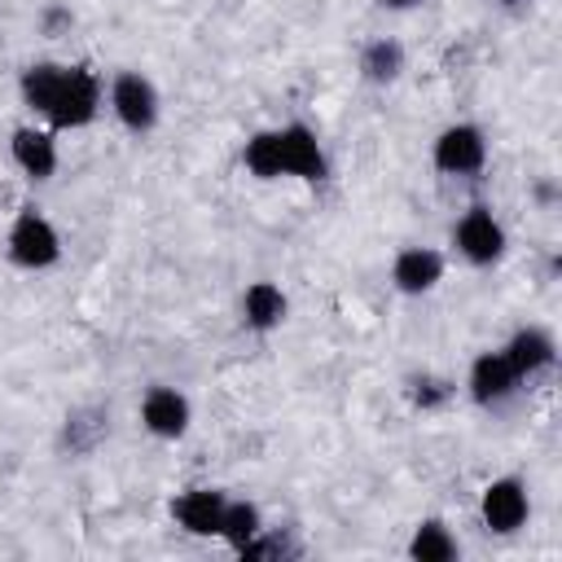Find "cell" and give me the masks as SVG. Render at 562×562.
Returning <instances> with one entry per match:
<instances>
[{
	"mask_svg": "<svg viewBox=\"0 0 562 562\" xmlns=\"http://www.w3.org/2000/svg\"><path fill=\"white\" fill-rule=\"evenodd\" d=\"M505 4H514V0H505Z\"/></svg>",
	"mask_w": 562,
	"mask_h": 562,
	"instance_id": "21",
	"label": "cell"
},
{
	"mask_svg": "<svg viewBox=\"0 0 562 562\" xmlns=\"http://www.w3.org/2000/svg\"><path fill=\"white\" fill-rule=\"evenodd\" d=\"M285 312H290V299L281 294V285H272V281L246 285V294H241V321H246L250 329L268 334V329H277V325L285 321Z\"/></svg>",
	"mask_w": 562,
	"mask_h": 562,
	"instance_id": "14",
	"label": "cell"
},
{
	"mask_svg": "<svg viewBox=\"0 0 562 562\" xmlns=\"http://www.w3.org/2000/svg\"><path fill=\"white\" fill-rule=\"evenodd\" d=\"M391 281H395V290H404V294H426V290H435V285L443 281V255L430 250V246H408V250L395 255Z\"/></svg>",
	"mask_w": 562,
	"mask_h": 562,
	"instance_id": "9",
	"label": "cell"
},
{
	"mask_svg": "<svg viewBox=\"0 0 562 562\" xmlns=\"http://www.w3.org/2000/svg\"><path fill=\"white\" fill-rule=\"evenodd\" d=\"M22 101L40 110L53 127H83L97 119L101 105V83L83 66H57V61H35L22 70Z\"/></svg>",
	"mask_w": 562,
	"mask_h": 562,
	"instance_id": "1",
	"label": "cell"
},
{
	"mask_svg": "<svg viewBox=\"0 0 562 562\" xmlns=\"http://www.w3.org/2000/svg\"><path fill=\"white\" fill-rule=\"evenodd\" d=\"M277 158H281V176H299V180H325L329 176L325 149L307 123L277 127Z\"/></svg>",
	"mask_w": 562,
	"mask_h": 562,
	"instance_id": "5",
	"label": "cell"
},
{
	"mask_svg": "<svg viewBox=\"0 0 562 562\" xmlns=\"http://www.w3.org/2000/svg\"><path fill=\"white\" fill-rule=\"evenodd\" d=\"M400 70H404V48L395 44V40H369L364 44V53H360V75L369 79V83H391V79H400Z\"/></svg>",
	"mask_w": 562,
	"mask_h": 562,
	"instance_id": "15",
	"label": "cell"
},
{
	"mask_svg": "<svg viewBox=\"0 0 562 562\" xmlns=\"http://www.w3.org/2000/svg\"><path fill=\"white\" fill-rule=\"evenodd\" d=\"M435 167L443 176H474L483 162H487V140L474 123H452L435 136Z\"/></svg>",
	"mask_w": 562,
	"mask_h": 562,
	"instance_id": "4",
	"label": "cell"
},
{
	"mask_svg": "<svg viewBox=\"0 0 562 562\" xmlns=\"http://www.w3.org/2000/svg\"><path fill=\"white\" fill-rule=\"evenodd\" d=\"M479 509H483V527H487V531H496V536L518 531V527L527 522V509H531V501H527V483L514 479V474L492 479V483L483 487Z\"/></svg>",
	"mask_w": 562,
	"mask_h": 562,
	"instance_id": "7",
	"label": "cell"
},
{
	"mask_svg": "<svg viewBox=\"0 0 562 562\" xmlns=\"http://www.w3.org/2000/svg\"><path fill=\"white\" fill-rule=\"evenodd\" d=\"M413 404H422V408H435V404H443L448 400V386L443 382H435V378H413Z\"/></svg>",
	"mask_w": 562,
	"mask_h": 562,
	"instance_id": "19",
	"label": "cell"
},
{
	"mask_svg": "<svg viewBox=\"0 0 562 562\" xmlns=\"http://www.w3.org/2000/svg\"><path fill=\"white\" fill-rule=\"evenodd\" d=\"M140 422L158 439H180L189 430V400L176 386H149L140 400Z\"/></svg>",
	"mask_w": 562,
	"mask_h": 562,
	"instance_id": "8",
	"label": "cell"
},
{
	"mask_svg": "<svg viewBox=\"0 0 562 562\" xmlns=\"http://www.w3.org/2000/svg\"><path fill=\"white\" fill-rule=\"evenodd\" d=\"M378 4H382V9H413L417 0H378Z\"/></svg>",
	"mask_w": 562,
	"mask_h": 562,
	"instance_id": "20",
	"label": "cell"
},
{
	"mask_svg": "<svg viewBox=\"0 0 562 562\" xmlns=\"http://www.w3.org/2000/svg\"><path fill=\"white\" fill-rule=\"evenodd\" d=\"M408 558H417V562H452L457 558V540L439 518H426L408 540Z\"/></svg>",
	"mask_w": 562,
	"mask_h": 562,
	"instance_id": "16",
	"label": "cell"
},
{
	"mask_svg": "<svg viewBox=\"0 0 562 562\" xmlns=\"http://www.w3.org/2000/svg\"><path fill=\"white\" fill-rule=\"evenodd\" d=\"M505 360H509V369L518 373V378H531V373H540V369H549L553 364V356H558V347H553V338L544 334V329H536V325H527V329H518L505 347Z\"/></svg>",
	"mask_w": 562,
	"mask_h": 562,
	"instance_id": "13",
	"label": "cell"
},
{
	"mask_svg": "<svg viewBox=\"0 0 562 562\" xmlns=\"http://www.w3.org/2000/svg\"><path fill=\"white\" fill-rule=\"evenodd\" d=\"M224 505H228L224 492H215V487H193V492H184V496L171 501V514H176V522H180L189 536H220Z\"/></svg>",
	"mask_w": 562,
	"mask_h": 562,
	"instance_id": "10",
	"label": "cell"
},
{
	"mask_svg": "<svg viewBox=\"0 0 562 562\" xmlns=\"http://www.w3.org/2000/svg\"><path fill=\"white\" fill-rule=\"evenodd\" d=\"M255 531H263L259 509H255L250 501H228V505H224V518H220V536H224L233 549H241Z\"/></svg>",
	"mask_w": 562,
	"mask_h": 562,
	"instance_id": "18",
	"label": "cell"
},
{
	"mask_svg": "<svg viewBox=\"0 0 562 562\" xmlns=\"http://www.w3.org/2000/svg\"><path fill=\"white\" fill-rule=\"evenodd\" d=\"M452 241H457V250H461L470 263H479V268H487V263H496V259L505 255V228H501V220H496L487 206H470V211L457 220Z\"/></svg>",
	"mask_w": 562,
	"mask_h": 562,
	"instance_id": "6",
	"label": "cell"
},
{
	"mask_svg": "<svg viewBox=\"0 0 562 562\" xmlns=\"http://www.w3.org/2000/svg\"><path fill=\"white\" fill-rule=\"evenodd\" d=\"M241 162L250 176L259 180H277L281 176V158H277V132H255L241 149Z\"/></svg>",
	"mask_w": 562,
	"mask_h": 562,
	"instance_id": "17",
	"label": "cell"
},
{
	"mask_svg": "<svg viewBox=\"0 0 562 562\" xmlns=\"http://www.w3.org/2000/svg\"><path fill=\"white\" fill-rule=\"evenodd\" d=\"M9 259L18 268H48L61 259V237L57 228L35 211V206H22L13 228H9Z\"/></svg>",
	"mask_w": 562,
	"mask_h": 562,
	"instance_id": "2",
	"label": "cell"
},
{
	"mask_svg": "<svg viewBox=\"0 0 562 562\" xmlns=\"http://www.w3.org/2000/svg\"><path fill=\"white\" fill-rule=\"evenodd\" d=\"M518 382L522 378L509 369L505 351H483L470 364V395H474V404H501L505 395H514Z\"/></svg>",
	"mask_w": 562,
	"mask_h": 562,
	"instance_id": "11",
	"label": "cell"
},
{
	"mask_svg": "<svg viewBox=\"0 0 562 562\" xmlns=\"http://www.w3.org/2000/svg\"><path fill=\"white\" fill-rule=\"evenodd\" d=\"M110 110H114V119L127 127V132H149L154 123H158V92H154V83L145 79V75H136V70H123V75H114V83H110Z\"/></svg>",
	"mask_w": 562,
	"mask_h": 562,
	"instance_id": "3",
	"label": "cell"
},
{
	"mask_svg": "<svg viewBox=\"0 0 562 562\" xmlns=\"http://www.w3.org/2000/svg\"><path fill=\"white\" fill-rule=\"evenodd\" d=\"M9 154L22 167V176H31V180H48L57 171V145L40 127H18L9 140Z\"/></svg>",
	"mask_w": 562,
	"mask_h": 562,
	"instance_id": "12",
	"label": "cell"
}]
</instances>
